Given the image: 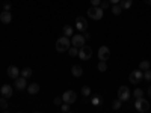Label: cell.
Returning <instances> with one entry per match:
<instances>
[{
	"label": "cell",
	"instance_id": "obj_1",
	"mask_svg": "<svg viewBox=\"0 0 151 113\" xmlns=\"http://www.w3.org/2000/svg\"><path fill=\"white\" fill-rule=\"evenodd\" d=\"M70 47H71V39H70L68 36H60L59 39L56 41V51L58 53L68 51Z\"/></svg>",
	"mask_w": 151,
	"mask_h": 113
},
{
	"label": "cell",
	"instance_id": "obj_2",
	"mask_svg": "<svg viewBox=\"0 0 151 113\" xmlns=\"http://www.w3.org/2000/svg\"><path fill=\"white\" fill-rule=\"evenodd\" d=\"M103 8L101 6H91L89 9H88V17L98 21V20H101L103 18Z\"/></svg>",
	"mask_w": 151,
	"mask_h": 113
},
{
	"label": "cell",
	"instance_id": "obj_3",
	"mask_svg": "<svg viewBox=\"0 0 151 113\" xmlns=\"http://www.w3.org/2000/svg\"><path fill=\"white\" fill-rule=\"evenodd\" d=\"M134 99H136V101H134V107H136L137 112L145 113V112L150 110V101H148V99H145L144 97H141V98H134Z\"/></svg>",
	"mask_w": 151,
	"mask_h": 113
},
{
	"label": "cell",
	"instance_id": "obj_4",
	"mask_svg": "<svg viewBox=\"0 0 151 113\" xmlns=\"http://www.w3.org/2000/svg\"><path fill=\"white\" fill-rule=\"evenodd\" d=\"M129 80H130V83H133V84L141 83V80H144L142 69H134V71H132L130 75H129Z\"/></svg>",
	"mask_w": 151,
	"mask_h": 113
},
{
	"label": "cell",
	"instance_id": "obj_5",
	"mask_svg": "<svg viewBox=\"0 0 151 113\" xmlns=\"http://www.w3.org/2000/svg\"><path fill=\"white\" fill-rule=\"evenodd\" d=\"M82 60H88V59H91V56H92V48L89 47V45H83V47H80V50H79V54H77Z\"/></svg>",
	"mask_w": 151,
	"mask_h": 113
},
{
	"label": "cell",
	"instance_id": "obj_6",
	"mask_svg": "<svg viewBox=\"0 0 151 113\" xmlns=\"http://www.w3.org/2000/svg\"><path fill=\"white\" fill-rule=\"evenodd\" d=\"M62 101L68 103V104H74L76 101H77V94H76L74 91H67V92H64V95H62Z\"/></svg>",
	"mask_w": 151,
	"mask_h": 113
},
{
	"label": "cell",
	"instance_id": "obj_7",
	"mask_svg": "<svg viewBox=\"0 0 151 113\" xmlns=\"http://www.w3.org/2000/svg\"><path fill=\"white\" fill-rule=\"evenodd\" d=\"M85 41H86V38L83 35H73L71 36V45L77 47V48L83 47L85 45Z\"/></svg>",
	"mask_w": 151,
	"mask_h": 113
},
{
	"label": "cell",
	"instance_id": "obj_8",
	"mask_svg": "<svg viewBox=\"0 0 151 113\" xmlns=\"http://www.w3.org/2000/svg\"><path fill=\"white\" fill-rule=\"evenodd\" d=\"M118 98L121 99V101H129L130 98V89L127 86H119L118 89Z\"/></svg>",
	"mask_w": 151,
	"mask_h": 113
},
{
	"label": "cell",
	"instance_id": "obj_9",
	"mask_svg": "<svg viewBox=\"0 0 151 113\" xmlns=\"http://www.w3.org/2000/svg\"><path fill=\"white\" fill-rule=\"evenodd\" d=\"M15 89H17V91L27 89V79L23 77V75H18V77L15 79Z\"/></svg>",
	"mask_w": 151,
	"mask_h": 113
},
{
	"label": "cell",
	"instance_id": "obj_10",
	"mask_svg": "<svg viewBox=\"0 0 151 113\" xmlns=\"http://www.w3.org/2000/svg\"><path fill=\"white\" fill-rule=\"evenodd\" d=\"M98 59L100 60H109V57H110V50H109V47H106V45H101L98 48Z\"/></svg>",
	"mask_w": 151,
	"mask_h": 113
},
{
	"label": "cell",
	"instance_id": "obj_11",
	"mask_svg": "<svg viewBox=\"0 0 151 113\" xmlns=\"http://www.w3.org/2000/svg\"><path fill=\"white\" fill-rule=\"evenodd\" d=\"M76 29L80 32H86L88 30V21L85 17H77L76 18Z\"/></svg>",
	"mask_w": 151,
	"mask_h": 113
},
{
	"label": "cell",
	"instance_id": "obj_12",
	"mask_svg": "<svg viewBox=\"0 0 151 113\" xmlns=\"http://www.w3.org/2000/svg\"><path fill=\"white\" fill-rule=\"evenodd\" d=\"M0 92H2V95L5 98H11L12 94H14V89H12L11 84H3L2 87H0Z\"/></svg>",
	"mask_w": 151,
	"mask_h": 113
},
{
	"label": "cell",
	"instance_id": "obj_13",
	"mask_svg": "<svg viewBox=\"0 0 151 113\" xmlns=\"http://www.w3.org/2000/svg\"><path fill=\"white\" fill-rule=\"evenodd\" d=\"M8 77H11V79H17L18 77V75H20V69L15 67V65H11V67H8Z\"/></svg>",
	"mask_w": 151,
	"mask_h": 113
},
{
	"label": "cell",
	"instance_id": "obj_14",
	"mask_svg": "<svg viewBox=\"0 0 151 113\" xmlns=\"http://www.w3.org/2000/svg\"><path fill=\"white\" fill-rule=\"evenodd\" d=\"M12 20V14H11V11H2V14H0V21H2L3 24H9Z\"/></svg>",
	"mask_w": 151,
	"mask_h": 113
},
{
	"label": "cell",
	"instance_id": "obj_15",
	"mask_svg": "<svg viewBox=\"0 0 151 113\" xmlns=\"http://www.w3.org/2000/svg\"><path fill=\"white\" fill-rule=\"evenodd\" d=\"M71 74L74 75V77H82V75H83V69H82V67L80 65H73L71 67Z\"/></svg>",
	"mask_w": 151,
	"mask_h": 113
},
{
	"label": "cell",
	"instance_id": "obj_16",
	"mask_svg": "<svg viewBox=\"0 0 151 113\" xmlns=\"http://www.w3.org/2000/svg\"><path fill=\"white\" fill-rule=\"evenodd\" d=\"M40 89H41V87H40V84H38V83H30V84L27 86V92H29L30 95L38 94V92H40Z\"/></svg>",
	"mask_w": 151,
	"mask_h": 113
},
{
	"label": "cell",
	"instance_id": "obj_17",
	"mask_svg": "<svg viewBox=\"0 0 151 113\" xmlns=\"http://www.w3.org/2000/svg\"><path fill=\"white\" fill-rule=\"evenodd\" d=\"M62 33H64V36H73L74 35V29L70 26V24H67V26H64V29H62Z\"/></svg>",
	"mask_w": 151,
	"mask_h": 113
},
{
	"label": "cell",
	"instance_id": "obj_18",
	"mask_svg": "<svg viewBox=\"0 0 151 113\" xmlns=\"http://www.w3.org/2000/svg\"><path fill=\"white\" fill-rule=\"evenodd\" d=\"M20 74L23 75V77H26V79H29V77H32V74H33V71H32V68H23L21 71H20Z\"/></svg>",
	"mask_w": 151,
	"mask_h": 113
},
{
	"label": "cell",
	"instance_id": "obj_19",
	"mask_svg": "<svg viewBox=\"0 0 151 113\" xmlns=\"http://www.w3.org/2000/svg\"><path fill=\"white\" fill-rule=\"evenodd\" d=\"M119 5L122 9H130L133 5V0H119Z\"/></svg>",
	"mask_w": 151,
	"mask_h": 113
},
{
	"label": "cell",
	"instance_id": "obj_20",
	"mask_svg": "<svg viewBox=\"0 0 151 113\" xmlns=\"http://www.w3.org/2000/svg\"><path fill=\"white\" fill-rule=\"evenodd\" d=\"M112 12L115 15H119L121 12H122V8H121V5L119 3H115V5H112Z\"/></svg>",
	"mask_w": 151,
	"mask_h": 113
},
{
	"label": "cell",
	"instance_id": "obj_21",
	"mask_svg": "<svg viewBox=\"0 0 151 113\" xmlns=\"http://www.w3.org/2000/svg\"><path fill=\"white\" fill-rule=\"evenodd\" d=\"M98 71H100V72H106V71H107L106 60H100V62H98Z\"/></svg>",
	"mask_w": 151,
	"mask_h": 113
},
{
	"label": "cell",
	"instance_id": "obj_22",
	"mask_svg": "<svg viewBox=\"0 0 151 113\" xmlns=\"http://www.w3.org/2000/svg\"><path fill=\"white\" fill-rule=\"evenodd\" d=\"M144 95H145V92H144V89H141V87H136V89L133 91V97L134 98H141Z\"/></svg>",
	"mask_w": 151,
	"mask_h": 113
},
{
	"label": "cell",
	"instance_id": "obj_23",
	"mask_svg": "<svg viewBox=\"0 0 151 113\" xmlns=\"http://www.w3.org/2000/svg\"><path fill=\"white\" fill-rule=\"evenodd\" d=\"M68 54H70L71 57H76V56L79 54V48H77V47H74V45L70 47V48H68Z\"/></svg>",
	"mask_w": 151,
	"mask_h": 113
},
{
	"label": "cell",
	"instance_id": "obj_24",
	"mask_svg": "<svg viewBox=\"0 0 151 113\" xmlns=\"http://www.w3.org/2000/svg\"><path fill=\"white\" fill-rule=\"evenodd\" d=\"M139 69H142V71L150 69V60H142L141 64H139Z\"/></svg>",
	"mask_w": 151,
	"mask_h": 113
},
{
	"label": "cell",
	"instance_id": "obj_25",
	"mask_svg": "<svg viewBox=\"0 0 151 113\" xmlns=\"http://www.w3.org/2000/svg\"><path fill=\"white\" fill-rule=\"evenodd\" d=\"M91 103H92L94 106H101V104H103V98H101V97H94V98L91 99Z\"/></svg>",
	"mask_w": 151,
	"mask_h": 113
},
{
	"label": "cell",
	"instance_id": "obj_26",
	"mask_svg": "<svg viewBox=\"0 0 151 113\" xmlns=\"http://www.w3.org/2000/svg\"><path fill=\"white\" fill-rule=\"evenodd\" d=\"M121 104H122V101L118 98V99H115V101L112 103V109H113V110H119V109H121Z\"/></svg>",
	"mask_w": 151,
	"mask_h": 113
},
{
	"label": "cell",
	"instance_id": "obj_27",
	"mask_svg": "<svg viewBox=\"0 0 151 113\" xmlns=\"http://www.w3.org/2000/svg\"><path fill=\"white\" fill-rule=\"evenodd\" d=\"M0 109H3V110L8 109V101H6V98L3 95H2V98H0Z\"/></svg>",
	"mask_w": 151,
	"mask_h": 113
},
{
	"label": "cell",
	"instance_id": "obj_28",
	"mask_svg": "<svg viewBox=\"0 0 151 113\" xmlns=\"http://www.w3.org/2000/svg\"><path fill=\"white\" fill-rule=\"evenodd\" d=\"M82 94H83V97H89L91 95V87L89 86H83L82 87Z\"/></svg>",
	"mask_w": 151,
	"mask_h": 113
},
{
	"label": "cell",
	"instance_id": "obj_29",
	"mask_svg": "<svg viewBox=\"0 0 151 113\" xmlns=\"http://www.w3.org/2000/svg\"><path fill=\"white\" fill-rule=\"evenodd\" d=\"M144 80L151 82V69H147V71L144 72Z\"/></svg>",
	"mask_w": 151,
	"mask_h": 113
},
{
	"label": "cell",
	"instance_id": "obj_30",
	"mask_svg": "<svg viewBox=\"0 0 151 113\" xmlns=\"http://www.w3.org/2000/svg\"><path fill=\"white\" fill-rule=\"evenodd\" d=\"M70 106L71 104H68V103H62L60 104V110L62 112H70Z\"/></svg>",
	"mask_w": 151,
	"mask_h": 113
},
{
	"label": "cell",
	"instance_id": "obj_31",
	"mask_svg": "<svg viewBox=\"0 0 151 113\" xmlns=\"http://www.w3.org/2000/svg\"><path fill=\"white\" fill-rule=\"evenodd\" d=\"M100 6H101L103 9H107V8L110 6V2H109V0H101V3H100Z\"/></svg>",
	"mask_w": 151,
	"mask_h": 113
},
{
	"label": "cell",
	"instance_id": "obj_32",
	"mask_svg": "<svg viewBox=\"0 0 151 113\" xmlns=\"http://www.w3.org/2000/svg\"><path fill=\"white\" fill-rule=\"evenodd\" d=\"M53 103H55V106H60L62 103H64V101H62V97H56L53 99Z\"/></svg>",
	"mask_w": 151,
	"mask_h": 113
},
{
	"label": "cell",
	"instance_id": "obj_33",
	"mask_svg": "<svg viewBox=\"0 0 151 113\" xmlns=\"http://www.w3.org/2000/svg\"><path fill=\"white\" fill-rule=\"evenodd\" d=\"M100 3H101V0H91V5L92 6H98Z\"/></svg>",
	"mask_w": 151,
	"mask_h": 113
},
{
	"label": "cell",
	"instance_id": "obj_34",
	"mask_svg": "<svg viewBox=\"0 0 151 113\" xmlns=\"http://www.w3.org/2000/svg\"><path fill=\"white\" fill-rule=\"evenodd\" d=\"M11 8H12L11 3H5V5H3V9H5V11H11Z\"/></svg>",
	"mask_w": 151,
	"mask_h": 113
},
{
	"label": "cell",
	"instance_id": "obj_35",
	"mask_svg": "<svg viewBox=\"0 0 151 113\" xmlns=\"http://www.w3.org/2000/svg\"><path fill=\"white\" fill-rule=\"evenodd\" d=\"M83 36L86 38V39H89V38H91V33H89V32H88V30H86V32L83 33Z\"/></svg>",
	"mask_w": 151,
	"mask_h": 113
},
{
	"label": "cell",
	"instance_id": "obj_36",
	"mask_svg": "<svg viewBox=\"0 0 151 113\" xmlns=\"http://www.w3.org/2000/svg\"><path fill=\"white\" fill-rule=\"evenodd\" d=\"M110 5H115V3H119V0H109Z\"/></svg>",
	"mask_w": 151,
	"mask_h": 113
},
{
	"label": "cell",
	"instance_id": "obj_37",
	"mask_svg": "<svg viewBox=\"0 0 151 113\" xmlns=\"http://www.w3.org/2000/svg\"><path fill=\"white\" fill-rule=\"evenodd\" d=\"M148 97H150V98H151V86H150V87H148Z\"/></svg>",
	"mask_w": 151,
	"mask_h": 113
},
{
	"label": "cell",
	"instance_id": "obj_38",
	"mask_svg": "<svg viewBox=\"0 0 151 113\" xmlns=\"http://www.w3.org/2000/svg\"><path fill=\"white\" fill-rule=\"evenodd\" d=\"M145 3L147 5H151V0H145Z\"/></svg>",
	"mask_w": 151,
	"mask_h": 113
},
{
	"label": "cell",
	"instance_id": "obj_39",
	"mask_svg": "<svg viewBox=\"0 0 151 113\" xmlns=\"http://www.w3.org/2000/svg\"><path fill=\"white\" fill-rule=\"evenodd\" d=\"M0 95H2V92H0Z\"/></svg>",
	"mask_w": 151,
	"mask_h": 113
}]
</instances>
